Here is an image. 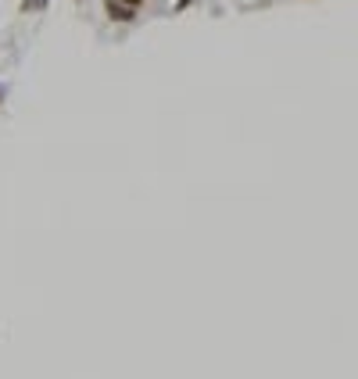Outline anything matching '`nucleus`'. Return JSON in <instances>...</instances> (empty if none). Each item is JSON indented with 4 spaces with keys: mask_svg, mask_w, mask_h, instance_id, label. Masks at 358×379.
<instances>
[{
    "mask_svg": "<svg viewBox=\"0 0 358 379\" xmlns=\"http://www.w3.org/2000/svg\"><path fill=\"white\" fill-rule=\"evenodd\" d=\"M104 8H108L111 22H136V8L122 4V0H104Z\"/></svg>",
    "mask_w": 358,
    "mask_h": 379,
    "instance_id": "f257e3e1",
    "label": "nucleus"
},
{
    "mask_svg": "<svg viewBox=\"0 0 358 379\" xmlns=\"http://www.w3.org/2000/svg\"><path fill=\"white\" fill-rule=\"evenodd\" d=\"M47 4H51V0H22V11H26V15H29V11H44Z\"/></svg>",
    "mask_w": 358,
    "mask_h": 379,
    "instance_id": "f03ea898",
    "label": "nucleus"
},
{
    "mask_svg": "<svg viewBox=\"0 0 358 379\" xmlns=\"http://www.w3.org/2000/svg\"><path fill=\"white\" fill-rule=\"evenodd\" d=\"M122 4H129V8H140V4H143V0H122Z\"/></svg>",
    "mask_w": 358,
    "mask_h": 379,
    "instance_id": "7ed1b4c3",
    "label": "nucleus"
},
{
    "mask_svg": "<svg viewBox=\"0 0 358 379\" xmlns=\"http://www.w3.org/2000/svg\"><path fill=\"white\" fill-rule=\"evenodd\" d=\"M0 104H4V86H0Z\"/></svg>",
    "mask_w": 358,
    "mask_h": 379,
    "instance_id": "20e7f679",
    "label": "nucleus"
},
{
    "mask_svg": "<svg viewBox=\"0 0 358 379\" xmlns=\"http://www.w3.org/2000/svg\"><path fill=\"white\" fill-rule=\"evenodd\" d=\"M75 4H82V0H75Z\"/></svg>",
    "mask_w": 358,
    "mask_h": 379,
    "instance_id": "39448f33",
    "label": "nucleus"
}]
</instances>
